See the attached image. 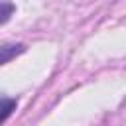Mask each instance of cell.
<instances>
[{
  "label": "cell",
  "instance_id": "cell-1",
  "mask_svg": "<svg viewBox=\"0 0 126 126\" xmlns=\"http://www.w3.org/2000/svg\"><path fill=\"white\" fill-rule=\"evenodd\" d=\"M24 51H26L24 43H4V45H0V65H6L8 61L16 59Z\"/></svg>",
  "mask_w": 126,
  "mask_h": 126
},
{
  "label": "cell",
  "instance_id": "cell-2",
  "mask_svg": "<svg viewBox=\"0 0 126 126\" xmlns=\"http://www.w3.org/2000/svg\"><path fill=\"white\" fill-rule=\"evenodd\" d=\"M18 106V100L12 98V96H0V126L12 116V112L16 110Z\"/></svg>",
  "mask_w": 126,
  "mask_h": 126
},
{
  "label": "cell",
  "instance_id": "cell-3",
  "mask_svg": "<svg viewBox=\"0 0 126 126\" xmlns=\"http://www.w3.org/2000/svg\"><path fill=\"white\" fill-rule=\"evenodd\" d=\"M14 10H16V6H14L12 2H0V26L6 24V22L12 18Z\"/></svg>",
  "mask_w": 126,
  "mask_h": 126
}]
</instances>
